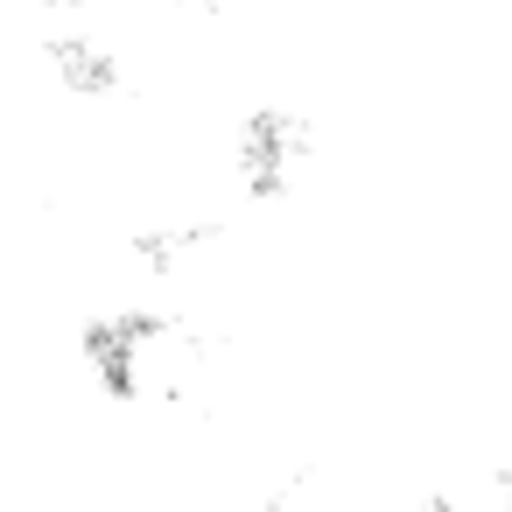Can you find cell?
<instances>
[{"instance_id": "obj_5", "label": "cell", "mask_w": 512, "mask_h": 512, "mask_svg": "<svg viewBox=\"0 0 512 512\" xmlns=\"http://www.w3.org/2000/svg\"><path fill=\"white\" fill-rule=\"evenodd\" d=\"M29 15H50L57 29H78V15H85V0H22Z\"/></svg>"}, {"instance_id": "obj_2", "label": "cell", "mask_w": 512, "mask_h": 512, "mask_svg": "<svg viewBox=\"0 0 512 512\" xmlns=\"http://www.w3.org/2000/svg\"><path fill=\"white\" fill-rule=\"evenodd\" d=\"M309 148H316L309 113H295V106H253L239 120V134H232V176H239V190L253 204H281L295 190Z\"/></svg>"}, {"instance_id": "obj_3", "label": "cell", "mask_w": 512, "mask_h": 512, "mask_svg": "<svg viewBox=\"0 0 512 512\" xmlns=\"http://www.w3.org/2000/svg\"><path fill=\"white\" fill-rule=\"evenodd\" d=\"M43 71L57 78V92H71V99H85V106H106V99L127 92L120 50L99 43V36H85V29H50V36H43Z\"/></svg>"}, {"instance_id": "obj_8", "label": "cell", "mask_w": 512, "mask_h": 512, "mask_svg": "<svg viewBox=\"0 0 512 512\" xmlns=\"http://www.w3.org/2000/svg\"><path fill=\"white\" fill-rule=\"evenodd\" d=\"M169 8H218V0H169Z\"/></svg>"}, {"instance_id": "obj_7", "label": "cell", "mask_w": 512, "mask_h": 512, "mask_svg": "<svg viewBox=\"0 0 512 512\" xmlns=\"http://www.w3.org/2000/svg\"><path fill=\"white\" fill-rule=\"evenodd\" d=\"M421 512H463V498H449V491H428V498H421Z\"/></svg>"}, {"instance_id": "obj_4", "label": "cell", "mask_w": 512, "mask_h": 512, "mask_svg": "<svg viewBox=\"0 0 512 512\" xmlns=\"http://www.w3.org/2000/svg\"><path fill=\"white\" fill-rule=\"evenodd\" d=\"M218 239H225L218 218H148V225L127 232V260L148 267L155 281H176V274H190L197 253H211Z\"/></svg>"}, {"instance_id": "obj_6", "label": "cell", "mask_w": 512, "mask_h": 512, "mask_svg": "<svg viewBox=\"0 0 512 512\" xmlns=\"http://www.w3.org/2000/svg\"><path fill=\"white\" fill-rule=\"evenodd\" d=\"M491 484H498V512H512V456L498 463V477H491Z\"/></svg>"}, {"instance_id": "obj_1", "label": "cell", "mask_w": 512, "mask_h": 512, "mask_svg": "<svg viewBox=\"0 0 512 512\" xmlns=\"http://www.w3.org/2000/svg\"><path fill=\"white\" fill-rule=\"evenodd\" d=\"M176 344V316L148 309V302H120V309H99L85 330H78V365L92 372V386L106 400H141L148 386V365Z\"/></svg>"}]
</instances>
